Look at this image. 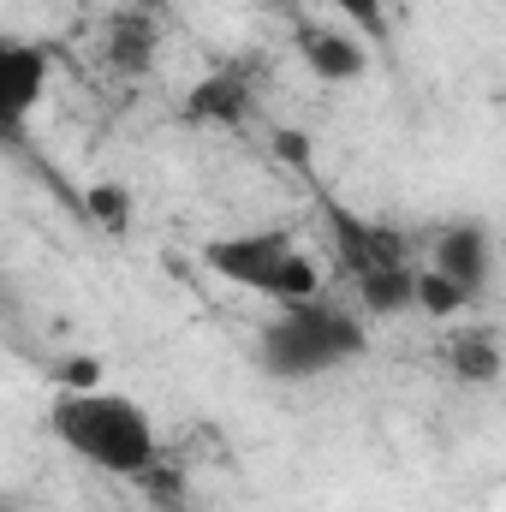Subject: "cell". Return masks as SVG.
Wrapping results in <instances>:
<instances>
[{
  "mask_svg": "<svg viewBox=\"0 0 506 512\" xmlns=\"http://www.w3.org/2000/svg\"><path fill=\"white\" fill-rule=\"evenodd\" d=\"M364 352H370V322L322 292L298 304H274V316L256 334V370L268 382H322L352 370Z\"/></svg>",
  "mask_w": 506,
  "mask_h": 512,
  "instance_id": "cell-1",
  "label": "cell"
},
{
  "mask_svg": "<svg viewBox=\"0 0 506 512\" xmlns=\"http://www.w3.org/2000/svg\"><path fill=\"white\" fill-rule=\"evenodd\" d=\"M48 435L108 471V477H149L155 459H161V435L149 423V411L131 399V393H114V387H60L54 405H48Z\"/></svg>",
  "mask_w": 506,
  "mask_h": 512,
  "instance_id": "cell-2",
  "label": "cell"
},
{
  "mask_svg": "<svg viewBox=\"0 0 506 512\" xmlns=\"http://www.w3.org/2000/svg\"><path fill=\"white\" fill-rule=\"evenodd\" d=\"M203 268L239 292H256L268 304H298L322 292L316 256L304 251L292 233L280 227H251V233H221L203 245Z\"/></svg>",
  "mask_w": 506,
  "mask_h": 512,
  "instance_id": "cell-3",
  "label": "cell"
},
{
  "mask_svg": "<svg viewBox=\"0 0 506 512\" xmlns=\"http://www.w3.org/2000/svg\"><path fill=\"white\" fill-rule=\"evenodd\" d=\"M48 78H54L48 48L18 42V36H0V143H18L24 137L30 114L48 96Z\"/></svg>",
  "mask_w": 506,
  "mask_h": 512,
  "instance_id": "cell-4",
  "label": "cell"
},
{
  "mask_svg": "<svg viewBox=\"0 0 506 512\" xmlns=\"http://www.w3.org/2000/svg\"><path fill=\"white\" fill-rule=\"evenodd\" d=\"M322 209H328L334 256H340V268H346L352 280H364V274H376V268H399V262H411L405 233L381 227V221L358 215V209H346V203H334V197H322Z\"/></svg>",
  "mask_w": 506,
  "mask_h": 512,
  "instance_id": "cell-5",
  "label": "cell"
},
{
  "mask_svg": "<svg viewBox=\"0 0 506 512\" xmlns=\"http://www.w3.org/2000/svg\"><path fill=\"white\" fill-rule=\"evenodd\" d=\"M495 262H501V251H495V227L489 221H453L435 245H429V262L423 268H435L441 280H453L471 304L495 286Z\"/></svg>",
  "mask_w": 506,
  "mask_h": 512,
  "instance_id": "cell-6",
  "label": "cell"
},
{
  "mask_svg": "<svg viewBox=\"0 0 506 512\" xmlns=\"http://www.w3.org/2000/svg\"><path fill=\"white\" fill-rule=\"evenodd\" d=\"M292 42H298V60H304L322 84H352V78L370 72V48H364L352 30H340V24H298Z\"/></svg>",
  "mask_w": 506,
  "mask_h": 512,
  "instance_id": "cell-7",
  "label": "cell"
},
{
  "mask_svg": "<svg viewBox=\"0 0 506 512\" xmlns=\"http://www.w3.org/2000/svg\"><path fill=\"white\" fill-rule=\"evenodd\" d=\"M185 114L191 120H203V126H239L245 114H251V78L239 72V66H221V72H209L197 90H191V102H185Z\"/></svg>",
  "mask_w": 506,
  "mask_h": 512,
  "instance_id": "cell-8",
  "label": "cell"
},
{
  "mask_svg": "<svg viewBox=\"0 0 506 512\" xmlns=\"http://www.w3.org/2000/svg\"><path fill=\"white\" fill-rule=\"evenodd\" d=\"M358 286V316L370 322V316H405V310H417V262H399V268H376V274H364V280H352Z\"/></svg>",
  "mask_w": 506,
  "mask_h": 512,
  "instance_id": "cell-9",
  "label": "cell"
},
{
  "mask_svg": "<svg viewBox=\"0 0 506 512\" xmlns=\"http://www.w3.org/2000/svg\"><path fill=\"white\" fill-rule=\"evenodd\" d=\"M447 370L471 387H495L501 370H506L501 334H495V328H459V340L447 346Z\"/></svg>",
  "mask_w": 506,
  "mask_h": 512,
  "instance_id": "cell-10",
  "label": "cell"
},
{
  "mask_svg": "<svg viewBox=\"0 0 506 512\" xmlns=\"http://www.w3.org/2000/svg\"><path fill=\"white\" fill-rule=\"evenodd\" d=\"M417 310L423 316H459V310H471V298L453 280H441L435 268H417Z\"/></svg>",
  "mask_w": 506,
  "mask_h": 512,
  "instance_id": "cell-11",
  "label": "cell"
},
{
  "mask_svg": "<svg viewBox=\"0 0 506 512\" xmlns=\"http://www.w3.org/2000/svg\"><path fill=\"white\" fill-rule=\"evenodd\" d=\"M84 203H90V215H96L108 233H126V227H131V191H126V185H90V197H84Z\"/></svg>",
  "mask_w": 506,
  "mask_h": 512,
  "instance_id": "cell-12",
  "label": "cell"
},
{
  "mask_svg": "<svg viewBox=\"0 0 506 512\" xmlns=\"http://www.w3.org/2000/svg\"><path fill=\"white\" fill-rule=\"evenodd\" d=\"M340 18H352V24H364L370 36L381 30V18H387V0H328Z\"/></svg>",
  "mask_w": 506,
  "mask_h": 512,
  "instance_id": "cell-13",
  "label": "cell"
},
{
  "mask_svg": "<svg viewBox=\"0 0 506 512\" xmlns=\"http://www.w3.org/2000/svg\"><path fill=\"white\" fill-rule=\"evenodd\" d=\"M96 382H102V370L90 358H66L60 364V387H96Z\"/></svg>",
  "mask_w": 506,
  "mask_h": 512,
  "instance_id": "cell-14",
  "label": "cell"
},
{
  "mask_svg": "<svg viewBox=\"0 0 506 512\" xmlns=\"http://www.w3.org/2000/svg\"><path fill=\"white\" fill-rule=\"evenodd\" d=\"M0 512H18V507H12V501H6V495H0Z\"/></svg>",
  "mask_w": 506,
  "mask_h": 512,
  "instance_id": "cell-15",
  "label": "cell"
},
{
  "mask_svg": "<svg viewBox=\"0 0 506 512\" xmlns=\"http://www.w3.org/2000/svg\"><path fill=\"white\" fill-rule=\"evenodd\" d=\"M268 6H286V0H268Z\"/></svg>",
  "mask_w": 506,
  "mask_h": 512,
  "instance_id": "cell-16",
  "label": "cell"
}]
</instances>
